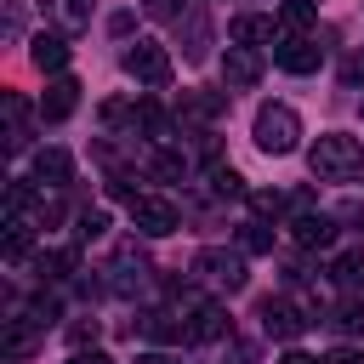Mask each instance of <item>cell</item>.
Here are the masks:
<instances>
[{"instance_id":"obj_11","label":"cell","mask_w":364,"mask_h":364,"mask_svg":"<svg viewBox=\"0 0 364 364\" xmlns=\"http://www.w3.org/2000/svg\"><path fill=\"white\" fill-rule=\"evenodd\" d=\"M290 239H296L301 250H324V245L336 239V216H324V210H301V216L290 222Z\"/></svg>"},{"instance_id":"obj_4","label":"cell","mask_w":364,"mask_h":364,"mask_svg":"<svg viewBox=\"0 0 364 364\" xmlns=\"http://www.w3.org/2000/svg\"><path fill=\"white\" fill-rule=\"evenodd\" d=\"M125 74L136 80V85H165L171 80V51L165 46H154V40H136V46H125Z\"/></svg>"},{"instance_id":"obj_21","label":"cell","mask_w":364,"mask_h":364,"mask_svg":"<svg viewBox=\"0 0 364 364\" xmlns=\"http://www.w3.org/2000/svg\"><path fill=\"white\" fill-rule=\"evenodd\" d=\"M148 171H154L159 182H182V176H188V154H176V148H159Z\"/></svg>"},{"instance_id":"obj_5","label":"cell","mask_w":364,"mask_h":364,"mask_svg":"<svg viewBox=\"0 0 364 364\" xmlns=\"http://www.w3.org/2000/svg\"><path fill=\"white\" fill-rule=\"evenodd\" d=\"M131 222H136V233H148V239H165V233H176V205L171 199H159V193H136L131 199Z\"/></svg>"},{"instance_id":"obj_29","label":"cell","mask_w":364,"mask_h":364,"mask_svg":"<svg viewBox=\"0 0 364 364\" xmlns=\"http://www.w3.org/2000/svg\"><path fill=\"white\" fill-rule=\"evenodd\" d=\"M142 11H148V17H165V23H171V17H182V0H142Z\"/></svg>"},{"instance_id":"obj_30","label":"cell","mask_w":364,"mask_h":364,"mask_svg":"<svg viewBox=\"0 0 364 364\" xmlns=\"http://www.w3.org/2000/svg\"><path fill=\"white\" fill-rule=\"evenodd\" d=\"M68 341H74V347H85V341H97V318H91V324H85V318H80V324H74V330H68Z\"/></svg>"},{"instance_id":"obj_14","label":"cell","mask_w":364,"mask_h":364,"mask_svg":"<svg viewBox=\"0 0 364 364\" xmlns=\"http://www.w3.org/2000/svg\"><path fill=\"white\" fill-rule=\"evenodd\" d=\"M74 176V159L63 154V148H40L34 154V182H46V188H63Z\"/></svg>"},{"instance_id":"obj_7","label":"cell","mask_w":364,"mask_h":364,"mask_svg":"<svg viewBox=\"0 0 364 364\" xmlns=\"http://www.w3.org/2000/svg\"><path fill=\"white\" fill-rule=\"evenodd\" d=\"M273 63L284 74H313L324 63V46H313L307 34H284V40H273Z\"/></svg>"},{"instance_id":"obj_33","label":"cell","mask_w":364,"mask_h":364,"mask_svg":"<svg viewBox=\"0 0 364 364\" xmlns=\"http://www.w3.org/2000/svg\"><path fill=\"white\" fill-rule=\"evenodd\" d=\"M336 222H347V228H358V222H364V205H341V210H336Z\"/></svg>"},{"instance_id":"obj_32","label":"cell","mask_w":364,"mask_h":364,"mask_svg":"<svg viewBox=\"0 0 364 364\" xmlns=\"http://www.w3.org/2000/svg\"><path fill=\"white\" fill-rule=\"evenodd\" d=\"M6 205L23 210V205H28V182H11V188H6Z\"/></svg>"},{"instance_id":"obj_28","label":"cell","mask_w":364,"mask_h":364,"mask_svg":"<svg viewBox=\"0 0 364 364\" xmlns=\"http://www.w3.org/2000/svg\"><path fill=\"white\" fill-rule=\"evenodd\" d=\"M250 210L267 222V216H279V210H284V193H250Z\"/></svg>"},{"instance_id":"obj_17","label":"cell","mask_w":364,"mask_h":364,"mask_svg":"<svg viewBox=\"0 0 364 364\" xmlns=\"http://www.w3.org/2000/svg\"><path fill=\"white\" fill-rule=\"evenodd\" d=\"M330 279H336L341 290H364V250H341V256H330Z\"/></svg>"},{"instance_id":"obj_22","label":"cell","mask_w":364,"mask_h":364,"mask_svg":"<svg viewBox=\"0 0 364 364\" xmlns=\"http://www.w3.org/2000/svg\"><path fill=\"white\" fill-rule=\"evenodd\" d=\"M330 324H336L341 336H364V301H358V296H347V301L330 313Z\"/></svg>"},{"instance_id":"obj_20","label":"cell","mask_w":364,"mask_h":364,"mask_svg":"<svg viewBox=\"0 0 364 364\" xmlns=\"http://www.w3.org/2000/svg\"><path fill=\"white\" fill-rule=\"evenodd\" d=\"M34 267H40V279H68V273L80 267V250H74V245H68V250H46Z\"/></svg>"},{"instance_id":"obj_27","label":"cell","mask_w":364,"mask_h":364,"mask_svg":"<svg viewBox=\"0 0 364 364\" xmlns=\"http://www.w3.org/2000/svg\"><path fill=\"white\" fill-rule=\"evenodd\" d=\"M23 256H28V228L11 222V233H6V262H23Z\"/></svg>"},{"instance_id":"obj_3","label":"cell","mask_w":364,"mask_h":364,"mask_svg":"<svg viewBox=\"0 0 364 364\" xmlns=\"http://www.w3.org/2000/svg\"><path fill=\"white\" fill-rule=\"evenodd\" d=\"M188 273L233 296V290H245V250H222V245H205V250H193V267H188Z\"/></svg>"},{"instance_id":"obj_9","label":"cell","mask_w":364,"mask_h":364,"mask_svg":"<svg viewBox=\"0 0 364 364\" xmlns=\"http://www.w3.org/2000/svg\"><path fill=\"white\" fill-rule=\"evenodd\" d=\"M222 114H228V97H216V91H182V102H176V119H188L199 131H210Z\"/></svg>"},{"instance_id":"obj_38","label":"cell","mask_w":364,"mask_h":364,"mask_svg":"<svg viewBox=\"0 0 364 364\" xmlns=\"http://www.w3.org/2000/svg\"><path fill=\"white\" fill-rule=\"evenodd\" d=\"M136 364H176V358H171V353H142Z\"/></svg>"},{"instance_id":"obj_2","label":"cell","mask_w":364,"mask_h":364,"mask_svg":"<svg viewBox=\"0 0 364 364\" xmlns=\"http://www.w3.org/2000/svg\"><path fill=\"white\" fill-rule=\"evenodd\" d=\"M250 136H256V148H262V154L284 159V154H296V142H301V114H296L290 102H262V108H256Z\"/></svg>"},{"instance_id":"obj_1","label":"cell","mask_w":364,"mask_h":364,"mask_svg":"<svg viewBox=\"0 0 364 364\" xmlns=\"http://www.w3.org/2000/svg\"><path fill=\"white\" fill-rule=\"evenodd\" d=\"M307 171L318 182H353V176H364V142L347 136V131H324L307 148Z\"/></svg>"},{"instance_id":"obj_10","label":"cell","mask_w":364,"mask_h":364,"mask_svg":"<svg viewBox=\"0 0 364 364\" xmlns=\"http://www.w3.org/2000/svg\"><path fill=\"white\" fill-rule=\"evenodd\" d=\"M222 80H228L233 91L256 85V80H262V57H256V46H228V57H222Z\"/></svg>"},{"instance_id":"obj_6","label":"cell","mask_w":364,"mask_h":364,"mask_svg":"<svg viewBox=\"0 0 364 364\" xmlns=\"http://www.w3.org/2000/svg\"><path fill=\"white\" fill-rule=\"evenodd\" d=\"M256 318H262V330L273 336V341H296L301 336V324H313L296 301H284V296H267L262 307H256Z\"/></svg>"},{"instance_id":"obj_16","label":"cell","mask_w":364,"mask_h":364,"mask_svg":"<svg viewBox=\"0 0 364 364\" xmlns=\"http://www.w3.org/2000/svg\"><path fill=\"white\" fill-rule=\"evenodd\" d=\"M28 57H34V68H51V74H57V68L68 63V40H63L57 28H51V34H34V46H28Z\"/></svg>"},{"instance_id":"obj_31","label":"cell","mask_w":364,"mask_h":364,"mask_svg":"<svg viewBox=\"0 0 364 364\" xmlns=\"http://www.w3.org/2000/svg\"><path fill=\"white\" fill-rule=\"evenodd\" d=\"M68 364H114V358H108V353H97V347H74V358H68Z\"/></svg>"},{"instance_id":"obj_26","label":"cell","mask_w":364,"mask_h":364,"mask_svg":"<svg viewBox=\"0 0 364 364\" xmlns=\"http://www.w3.org/2000/svg\"><path fill=\"white\" fill-rule=\"evenodd\" d=\"M205 40H210V28H205V17H188V57H205Z\"/></svg>"},{"instance_id":"obj_24","label":"cell","mask_w":364,"mask_h":364,"mask_svg":"<svg viewBox=\"0 0 364 364\" xmlns=\"http://www.w3.org/2000/svg\"><path fill=\"white\" fill-rule=\"evenodd\" d=\"M210 193H216V199H239V193H245V176H239L233 165H216V171H210Z\"/></svg>"},{"instance_id":"obj_13","label":"cell","mask_w":364,"mask_h":364,"mask_svg":"<svg viewBox=\"0 0 364 364\" xmlns=\"http://www.w3.org/2000/svg\"><path fill=\"white\" fill-rule=\"evenodd\" d=\"M108 290H119V296H131V290H142V279H148V262L136 256V250H119L114 262H108Z\"/></svg>"},{"instance_id":"obj_15","label":"cell","mask_w":364,"mask_h":364,"mask_svg":"<svg viewBox=\"0 0 364 364\" xmlns=\"http://www.w3.org/2000/svg\"><path fill=\"white\" fill-rule=\"evenodd\" d=\"M216 336H228V313L216 301H199L188 318V341H216Z\"/></svg>"},{"instance_id":"obj_18","label":"cell","mask_w":364,"mask_h":364,"mask_svg":"<svg viewBox=\"0 0 364 364\" xmlns=\"http://www.w3.org/2000/svg\"><path fill=\"white\" fill-rule=\"evenodd\" d=\"M239 250H245V256H267V250H273V228H267L262 216H250V222L239 228Z\"/></svg>"},{"instance_id":"obj_12","label":"cell","mask_w":364,"mask_h":364,"mask_svg":"<svg viewBox=\"0 0 364 364\" xmlns=\"http://www.w3.org/2000/svg\"><path fill=\"white\" fill-rule=\"evenodd\" d=\"M228 40H233V46H273V17H262V11H239V17L228 23Z\"/></svg>"},{"instance_id":"obj_34","label":"cell","mask_w":364,"mask_h":364,"mask_svg":"<svg viewBox=\"0 0 364 364\" xmlns=\"http://www.w3.org/2000/svg\"><path fill=\"white\" fill-rule=\"evenodd\" d=\"M324 364H364L353 347H336V353H324Z\"/></svg>"},{"instance_id":"obj_25","label":"cell","mask_w":364,"mask_h":364,"mask_svg":"<svg viewBox=\"0 0 364 364\" xmlns=\"http://www.w3.org/2000/svg\"><path fill=\"white\" fill-rule=\"evenodd\" d=\"M102 233H108V210H80L74 239H102Z\"/></svg>"},{"instance_id":"obj_19","label":"cell","mask_w":364,"mask_h":364,"mask_svg":"<svg viewBox=\"0 0 364 364\" xmlns=\"http://www.w3.org/2000/svg\"><path fill=\"white\" fill-rule=\"evenodd\" d=\"M279 23H284L290 34H307V28L318 23V6H313V0H284V6H279Z\"/></svg>"},{"instance_id":"obj_36","label":"cell","mask_w":364,"mask_h":364,"mask_svg":"<svg viewBox=\"0 0 364 364\" xmlns=\"http://www.w3.org/2000/svg\"><path fill=\"white\" fill-rule=\"evenodd\" d=\"M279 364H324V358H313V353H301V347H290V353H284Z\"/></svg>"},{"instance_id":"obj_8","label":"cell","mask_w":364,"mask_h":364,"mask_svg":"<svg viewBox=\"0 0 364 364\" xmlns=\"http://www.w3.org/2000/svg\"><path fill=\"white\" fill-rule=\"evenodd\" d=\"M74 108H80V80L57 74V80L46 85V97H40V119H46V125H63Z\"/></svg>"},{"instance_id":"obj_35","label":"cell","mask_w":364,"mask_h":364,"mask_svg":"<svg viewBox=\"0 0 364 364\" xmlns=\"http://www.w3.org/2000/svg\"><path fill=\"white\" fill-rule=\"evenodd\" d=\"M131 23H136L131 11H114V17H108V28H114V34H131Z\"/></svg>"},{"instance_id":"obj_37","label":"cell","mask_w":364,"mask_h":364,"mask_svg":"<svg viewBox=\"0 0 364 364\" xmlns=\"http://www.w3.org/2000/svg\"><path fill=\"white\" fill-rule=\"evenodd\" d=\"M358 74H364V51H358V57H347V80H358Z\"/></svg>"},{"instance_id":"obj_23","label":"cell","mask_w":364,"mask_h":364,"mask_svg":"<svg viewBox=\"0 0 364 364\" xmlns=\"http://www.w3.org/2000/svg\"><path fill=\"white\" fill-rule=\"evenodd\" d=\"M91 6H97V0H51V11H57L63 28H85V23H91Z\"/></svg>"}]
</instances>
